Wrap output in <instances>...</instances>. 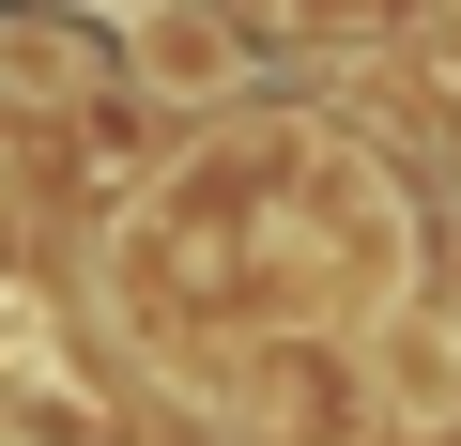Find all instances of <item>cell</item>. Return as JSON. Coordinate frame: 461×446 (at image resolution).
I'll return each instance as SVG.
<instances>
[{
    "mask_svg": "<svg viewBox=\"0 0 461 446\" xmlns=\"http://www.w3.org/2000/svg\"><path fill=\"white\" fill-rule=\"evenodd\" d=\"M123 62H139V93L215 108V93L262 77V16L247 0H123Z\"/></svg>",
    "mask_w": 461,
    "mask_h": 446,
    "instance_id": "1",
    "label": "cell"
}]
</instances>
